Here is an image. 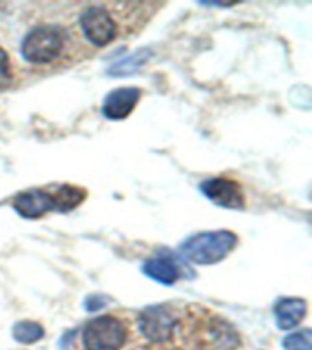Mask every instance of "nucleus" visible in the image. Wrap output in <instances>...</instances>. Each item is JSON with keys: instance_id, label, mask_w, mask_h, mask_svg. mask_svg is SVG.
I'll return each instance as SVG.
<instances>
[{"instance_id": "f257e3e1", "label": "nucleus", "mask_w": 312, "mask_h": 350, "mask_svg": "<svg viewBox=\"0 0 312 350\" xmlns=\"http://www.w3.org/2000/svg\"><path fill=\"white\" fill-rule=\"evenodd\" d=\"M237 245V235L229 230L219 232H203L192 235L183 243L181 252L186 259L196 265H216L229 256Z\"/></svg>"}, {"instance_id": "f03ea898", "label": "nucleus", "mask_w": 312, "mask_h": 350, "mask_svg": "<svg viewBox=\"0 0 312 350\" xmlns=\"http://www.w3.org/2000/svg\"><path fill=\"white\" fill-rule=\"evenodd\" d=\"M66 37L57 26H40L27 33L22 42V55L31 64H48L59 59Z\"/></svg>"}, {"instance_id": "7ed1b4c3", "label": "nucleus", "mask_w": 312, "mask_h": 350, "mask_svg": "<svg viewBox=\"0 0 312 350\" xmlns=\"http://www.w3.org/2000/svg\"><path fill=\"white\" fill-rule=\"evenodd\" d=\"M86 350H120L126 343V327L114 316H101L86 325L82 332Z\"/></svg>"}, {"instance_id": "20e7f679", "label": "nucleus", "mask_w": 312, "mask_h": 350, "mask_svg": "<svg viewBox=\"0 0 312 350\" xmlns=\"http://www.w3.org/2000/svg\"><path fill=\"white\" fill-rule=\"evenodd\" d=\"M174 312L163 305L150 306L139 317V332L150 343H164L174 336L175 330Z\"/></svg>"}, {"instance_id": "39448f33", "label": "nucleus", "mask_w": 312, "mask_h": 350, "mask_svg": "<svg viewBox=\"0 0 312 350\" xmlns=\"http://www.w3.org/2000/svg\"><path fill=\"white\" fill-rule=\"evenodd\" d=\"M81 27L88 40L99 46V48L108 46L117 35V24H115L114 16L109 15L108 10H104L101 5L88 8L82 13Z\"/></svg>"}, {"instance_id": "423d86ee", "label": "nucleus", "mask_w": 312, "mask_h": 350, "mask_svg": "<svg viewBox=\"0 0 312 350\" xmlns=\"http://www.w3.org/2000/svg\"><path fill=\"white\" fill-rule=\"evenodd\" d=\"M201 191L213 201L218 206L223 208H243L245 206V197L241 191V186L232 179L226 177H213L205 180L201 185Z\"/></svg>"}, {"instance_id": "0eeeda50", "label": "nucleus", "mask_w": 312, "mask_h": 350, "mask_svg": "<svg viewBox=\"0 0 312 350\" xmlns=\"http://www.w3.org/2000/svg\"><path fill=\"white\" fill-rule=\"evenodd\" d=\"M13 208L16 213H21L26 219H38L44 213L53 210V199H51V190L49 188H38V190H29L24 193L13 197Z\"/></svg>"}, {"instance_id": "6e6552de", "label": "nucleus", "mask_w": 312, "mask_h": 350, "mask_svg": "<svg viewBox=\"0 0 312 350\" xmlns=\"http://www.w3.org/2000/svg\"><path fill=\"white\" fill-rule=\"evenodd\" d=\"M141 92L137 88H120L115 90L104 98L103 113L104 117H108L112 120L126 119L128 115L135 109L137 103H139Z\"/></svg>"}, {"instance_id": "1a4fd4ad", "label": "nucleus", "mask_w": 312, "mask_h": 350, "mask_svg": "<svg viewBox=\"0 0 312 350\" xmlns=\"http://www.w3.org/2000/svg\"><path fill=\"white\" fill-rule=\"evenodd\" d=\"M274 312H276L278 327L281 330H290V328L298 327L301 319L305 317L307 301L300 299V297H285L276 303Z\"/></svg>"}, {"instance_id": "9d476101", "label": "nucleus", "mask_w": 312, "mask_h": 350, "mask_svg": "<svg viewBox=\"0 0 312 350\" xmlns=\"http://www.w3.org/2000/svg\"><path fill=\"white\" fill-rule=\"evenodd\" d=\"M49 190H51V199H53V210L57 212H71L86 199V190L79 188V186L59 185L51 186Z\"/></svg>"}, {"instance_id": "9b49d317", "label": "nucleus", "mask_w": 312, "mask_h": 350, "mask_svg": "<svg viewBox=\"0 0 312 350\" xmlns=\"http://www.w3.org/2000/svg\"><path fill=\"white\" fill-rule=\"evenodd\" d=\"M142 272L146 273L148 278H152L153 281L163 284H174L179 279L177 267L170 259H164V257H155V259H150V261L144 262Z\"/></svg>"}, {"instance_id": "f8f14e48", "label": "nucleus", "mask_w": 312, "mask_h": 350, "mask_svg": "<svg viewBox=\"0 0 312 350\" xmlns=\"http://www.w3.org/2000/svg\"><path fill=\"white\" fill-rule=\"evenodd\" d=\"M150 57H152V51H150V49H139V51H135V53L130 55V57L119 60V62L109 70V75H131V73H135V71L141 70L142 66L146 64Z\"/></svg>"}, {"instance_id": "ddd939ff", "label": "nucleus", "mask_w": 312, "mask_h": 350, "mask_svg": "<svg viewBox=\"0 0 312 350\" xmlns=\"http://www.w3.org/2000/svg\"><path fill=\"white\" fill-rule=\"evenodd\" d=\"M13 336L21 343H35L44 336V328L35 321H22L15 325Z\"/></svg>"}, {"instance_id": "4468645a", "label": "nucleus", "mask_w": 312, "mask_h": 350, "mask_svg": "<svg viewBox=\"0 0 312 350\" xmlns=\"http://www.w3.org/2000/svg\"><path fill=\"white\" fill-rule=\"evenodd\" d=\"M285 350H311V330L290 334L283 339Z\"/></svg>"}, {"instance_id": "2eb2a0df", "label": "nucleus", "mask_w": 312, "mask_h": 350, "mask_svg": "<svg viewBox=\"0 0 312 350\" xmlns=\"http://www.w3.org/2000/svg\"><path fill=\"white\" fill-rule=\"evenodd\" d=\"M11 82V60L10 55L0 48V88L10 86Z\"/></svg>"}]
</instances>
